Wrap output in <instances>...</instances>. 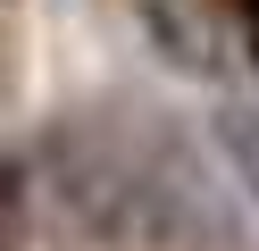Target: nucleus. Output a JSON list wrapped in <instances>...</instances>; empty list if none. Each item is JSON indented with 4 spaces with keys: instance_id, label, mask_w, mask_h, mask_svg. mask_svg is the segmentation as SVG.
Instances as JSON below:
<instances>
[{
    "instance_id": "obj_1",
    "label": "nucleus",
    "mask_w": 259,
    "mask_h": 251,
    "mask_svg": "<svg viewBox=\"0 0 259 251\" xmlns=\"http://www.w3.org/2000/svg\"><path fill=\"white\" fill-rule=\"evenodd\" d=\"M226 142H234V167L251 176V193H259V109H242L234 126H226Z\"/></svg>"
}]
</instances>
